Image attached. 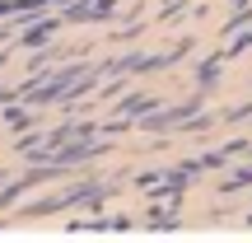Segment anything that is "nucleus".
I'll use <instances>...</instances> for the list:
<instances>
[{"label": "nucleus", "mask_w": 252, "mask_h": 243, "mask_svg": "<svg viewBox=\"0 0 252 243\" xmlns=\"http://www.w3.org/2000/svg\"><path fill=\"white\" fill-rule=\"evenodd\" d=\"M24 5H47V0H0V9H24Z\"/></svg>", "instance_id": "nucleus-1"}]
</instances>
